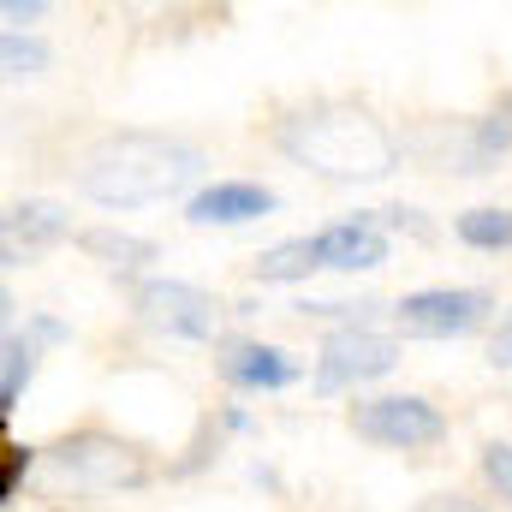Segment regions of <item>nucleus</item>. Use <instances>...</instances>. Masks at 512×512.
<instances>
[{
  "mask_svg": "<svg viewBox=\"0 0 512 512\" xmlns=\"http://www.w3.org/2000/svg\"><path fill=\"white\" fill-rule=\"evenodd\" d=\"M489 364H495V370H512V310L501 316V328H495V340H489Z\"/></svg>",
  "mask_w": 512,
  "mask_h": 512,
  "instance_id": "obj_23",
  "label": "nucleus"
},
{
  "mask_svg": "<svg viewBox=\"0 0 512 512\" xmlns=\"http://www.w3.org/2000/svg\"><path fill=\"white\" fill-rule=\"evenodd\" d=\"M387 215V227H399V233H417V239H429V227H423V215H417V209H405V203H399V209H382Z\"/></svg>",
  "mask_w": 512,
  "mask_h": 512,
  "instance_id": "obj_25",
  "label": "nucleus"
},
{
  "mask_svg": "<svg viewBox=\"0 0 512 512\" xmlns=\"http://www.w3.org/2000/svg\"><path fill=\"white\" fill-rule=\"evenodd\" d=\"M274 149L328 185H370L399 167L393 126L352 96H310V102L286 108L274 120Z\"/></svg>",
  "mask_w": 512,
  "mask_h": 512,
  "instance_id": "obj_1",
  "label": "nucleus"
},
{
  "mask_svg": "<svg viewBox=\"0 0 512 512\" xmlns=\"http://www.w3.org/2000/svg\"><path fill=\"white\" fill-rule=\"evenodd\" d=\"M399 364V346L376 328H334L316 352V393H346V387L382 382Z\"/></svg>",
  "mask_w": 512,
  "mask_h": 512,
  "instance_id": "obj_7",
  "label": "nucleus"
},
{
  "mask_svg": "<svg viewBox=\"0 0 512 512\" xmlns=\"http://www.w3.org/2000/svg\"><path fill=\"white\" fill-rule=\"evenodd\" d=\"M209 167V155L173 131H108L78 155V191L102 209H143V203H167L185 185H197Z\"/></svg>",
  "mask_w": 512,
  "mask_h": 512,
  "instance_id": "obj_2",
  "label": "nucleus"
},
{
  "mask_svg": "<svg viewBox=\"0 0 512 512\" xmlns=\"http://www.w3.org/2000/svg\"><path fill=\"white\" fill-rule=\"evenodd\" d=\"M131 310L149 334H167V340H215V322H221V304L191 286V280H173V274H149L131 286Z\"/></svg>",
  "mask_w": 512,
  "mask_h": 512,
  "instance_id": "obj_5",
  "label": "nucleus"
},
{
  "mask_svg": "<svg viewBox=\"0 0 512 512\" xmlns=\"http://www.w3.org/2000/svg\"><path fill=\"white\" fill-rule=\"evenodd\" d=\"M507 155H512V96H501L495 114L471 120V126L453 137V167H459V173H489V167H501Z\"/></svg>",
  "mask_w": 512,
  "mask_h": 512,
  "instance_id": "obj_12",
  "label": "nucleus"
},
{
  "mask_svg": "<svg viewBox=\"0 0 512 512\" xmlns=\"http://www.w3.org/2000/svg\"><path fill=\"white\" fill-rule=\"evenodd\" d=\"M221 429H233V435H239V429H251V411H239V405H233V411H221Z\"/></svg>",
  "mask_w": 512,
  "mask_h": 512,
  "instance_id": "obj_26",
  "label": "nucleus"
},
{
  "mask_svg": "<svg viewBox=\"0 0 512 512\" xmlns=\"http://www.w3.org/2000/svg\"><path fill=\"white\" fill-rule=\"evenodd\" d=\"M48 459L84 489H143L155 477V453L114 429H72L48 447Z\"/></svg>",
  "mask_w": 512,
  "mask_h": 512,
  "instance_id": "obj_3",
  "label": "nucleus"
},
{
  "mask_svg": "<svg viewBox=\"0 0 512 512\" xmlns=\"http://www.w3.org/2000/svg\"><path fill=\"white\" fill-rule=\"evenodd\" d=\"M304 322H340V328H370V310H382V304H352V298H304V304H292Z\"/></svg>",
  "mask_w": 512,
  "mask_h": 512,
  "instance_id": "obj_18",
  "label": "nucleus"
},
{
  "mask_svg": "<svg viewBox=\"0 0 512 512\" xmlns=\"http://www.w3.org/2000/svg\"><path fill=\"white\" fill-rule=\"evenodd\" d=\"M453 233L471 251H512V209H465Z\"/></svg>",
  "mask_w": 512,
  "mask_h": 512,
  "instance_id": "obj_16",
  "label": "nucleus"
},
{
  "mask_svg": "<svg viewBox=\"0 0 512 512\" xmlns=\"http://www.w3.org/2000/svg\"><path fill=\"white\" fill-rule=\"evenodd\" d=\"M36 340L30 334H6V352H0V417H12L18 411V399H24V387L36 376Z\"/></svg>",
  "mask_w": 512,
  "mask_h": 512,
  "instance_id": "obj_15",
  "label": "nucleus"
},
{
  "mask_svg": "<svg viewBox=\"0 0 512 512\" xmlns=\"http://www.w3.org/2000/svg\"><path fill=\"white\" fill-rule=\"evenodd\" d=\"M0 66H6V78H42L48 72V42L24 36V30H6L0 36Z\"/></svg>",
  "mask_w": 512,
  "mask_h": 512,
  "instance_id": "obj_17",
  "label": "nucleus"
},
{
  "mask_svg": "<svg viewBox=\"0 0 512 512\" xmlns=\"http://www.w3.org/2000/svg\"><path fill=\"white\" fill-rule=\"evenodd\" d=\"M274 209H280V197H274L268 185L215 179V185H203V191L185 203V221H191V227H245V221H262V215H274Z\"/></svg>",
  "mask_w": 512,
  "mask_h": 512,
  "instance_id": "obj_10",
  "label": "nucleus"
},
{
  "mask_svg": "<svg viewBox=\"0 0 512 512\" xmlns=\"http://www.w3.org/2000/svg\"><path fill=\"white\" fill-rule=\"evenodd\" d=\"M30 465H36V447H6V465H0V507H12L18 501V483L30 477Z\"/></svg>",
  "mask_w": 512,
  "mask_h": 512,
  "instance_id": "obj_21",
  "label": "nucleus"
},
{
  "mask_svg": "<svg viewBox=\"0 0 512 512\" xmlns=\"http://www.w3.org/2000/svg\"><path fill=\"white\" fill-rule=\"evenodd\" d=\"M215 376L227 387H239V393H280V387L298 382L304 370H298L292 352H280V346H268V340L227 334V340H215Z\"/></svg>",
  "mask_w": 512,
  "mask_h": 512,
  "instance_id": "obj_8",
  "label": "nucleus"
},
{
  "mask_svg": "<svg viewBox=\"0 0 512 512\" xmlns=\"http://www.w3.org/2000/svg\"><path fill=\"white\" fill-rule=\"evenodd\" d=\"M66 239H72V209L54 203V197H24L0 221V256H6V268H24L30 256L54 251Z\"/></svg>",
  "mask_w": 512,
  "mask_h": 512,
  "instance_id": "obj_9",
  "label": "nucleus"
},
{
  "mask_svg": "<svg viewBox=\"0 0 512 512\" xmlns=\"http://www.w3.org/2000/svg\"><path fill=\"white\" fill-rule=\"evenodd\" d=\"M316 268H322L316 239H280V245H268V251L251 262V274L262 286H298V280H310Z\"/></svg>",
  "mask_w": 512,
  "mask_h": 512,
  "instance_id": "obj_14",
  "label": "nucleus"
},
{
  "mask_svg": "<svg viewBox=\"0 0 512 512\" xmlns=\"http://www.w3.org/2000/svg\"><path fill=\"white\" fill-rule=\"evenodd\" d=\"M477 465H483V483H489L501 501H512V441H489Z\"/></svg>",
  "mask_w": 512,
  "mask_h": 512,
  "instance_id": "obj_19",
  "label": "nucleus"
},
{
  "mask_svg": "<svg viewBox=\"0 0 512 512\" xmlns=\"http://www.w3.org/2000/svg\"><path fill=\"white\" fill-rule=\"evenodd\" d=\"M215 453H221V429H215V423H203V429H197V441L185 447V459H173V465H167V477H191V471H203Z\"/></svg>",
  "mask_w": 512,
  "mask_h": 512,
  "instance_id": "obj_20",
  "label": "nucleus"
},
{
  "mask_svg": "<svg viewBox=\"0 0 512 512\" xmlns=\"http://www.w3.org/2000/svg\"><path fill=\"white\" fill-rule=\"evenodd\" d=\"M316 239V256H322V268H340V274H358V268H382L387 262V233L376 215H352V221H334V227H322V233H310Z\"/></svg>",
  "mask_w": 512,
  "mask_h": 512,
  "instance_id": "obj_11",
  "label": "nucleus"
},
{
  "mask_svg": "<svg viewBox=\"0 0 512 512\" xmlns=\"http://www.w3.org/2000/svg\"><path fill=\"white\" fill-rule=\"evenodd\" d=\"M441 512H489V507H477V501H441Z\"/></svg>",
  "mask_w": 512,
  "mask_h": 512,
  "instance_id": "obj_27",
  "label": "nucleus"
},
{
  "mask_svg": "<svg viewBox=\"0 0 512 512\" xmlns=\"http://www.w3.org/2000/svg\"><path fill=\"white\" fill-rule=\"evenodd\" d=\"M24 334H30L36 346H60V340H72V328H66V322H54V316H30V322H24Z\"/></svg>",
  "mask_w": 512,
  "mask_h": 512,
  "instance_id": "obj_22",
  "label": "nucleus"
},
{
  "mask_svg": "<svg viewBox=\"0 0 512 512\" xmlns=\"http://www.w3.org/2000/svg\"><path fill=\"white\" fill-rule=\"evenodd\" d=\"M42 12H48L42 0H6V6H0V18H6V30H18V24H30V18H42Z\"/></svg>",
  "mask_w": 512,
  "mask_h": 512,
  "instance_id": "obj_24",
  "label": "nucleus"
},
{
  "mask_svg": "<svg viewBox=\"0 0 512 512\" xmlns=\"http://www.w3.org/2000/svg\"><path fill=\"white\" fill-rule=\"evenodd\" d=\"M78 251L90 256V262H102V268H114V274H137V268H149L161 256L155 239H137V233H120V227H84Z\"/></svg>",
  "mask_w": 512,
  "mask_h": 512,
  "instance_id": "obj_13",
  "label": "nucleus"
},
{
  "mask_svg": "<svg viewBox=\"0 0 512 512\" xmlns=\"http://www.w3.org/2000/svg\"><path fill=\"white\" fill-rule=\"evenodd\" d=\"M495 298L483 286H423L393 304V322L405 340H465L489 322Z\"/></svg>",
  "mask_w": 512,
  "mask_h": 512,
  "instance_id": "obj_6",
  "label": "nucleus"
},
{
  "mask_svg": "<svg viewBox=\"0 0 512 512\" xmlns=\"http://www.w3.org/2000/svg\"><path fill=\"white\" fill-rule=\"evenodd\" d=\"M346 429L370 447H393V453H423L447 441V417L441 405H429L423 393H382V399H358L346 411Z\"/></svg>",
  "mask_w": 512,
  "mask_h": 512,
  "instance_id": "obj_4",
  "label": "nucleus"
}]
</instances>
